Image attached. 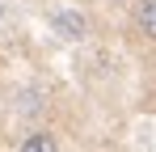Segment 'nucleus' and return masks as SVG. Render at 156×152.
<instances>
[{"mask_svg":"<svg viewBox=\"0 0 156 152\" xmlns=\"http://www.w3.org/2000/svg\"><path fill=\"white\" fill-rule=\"evenodd\" d=\"M21 148H26V152H51V148H55V139L47 135V131H38V135H30Z\"/></svg>","mask_w":156,"mask_h":152,"instance_id":"3","label":"nucleus"},{"mask_svg":"<svg viewBox=\"0 0 156 152\" xmlns=\"http://www.w3.org/2000/svg\"><path fill=\"white\" fill-rule=\"evenodd\" d=\"M135 21L144 30V38H152L156 34V13H152V0H139V9H135Z\"/></svg>","mask_w":156,"mask_h":152,"instance_id":"2","label":"nucleus"},{"mask_svg":"<svg viewBox=\"0 0 156 152\" xmlns=\"http://www.w3.org/2000/svg\"><path fill=\"white\" fill-rule=\"evenodd\" d=\"M55 30H59V38H68V42H76V38H84V17L80 13H59L55 17Z\"/></svg>","mask_w":156,"mask_h":152,"instance_id":"1","label":"nucleus"}]
</instances>
